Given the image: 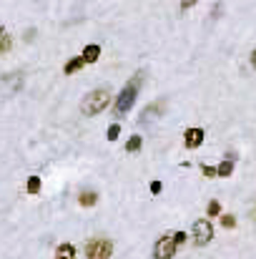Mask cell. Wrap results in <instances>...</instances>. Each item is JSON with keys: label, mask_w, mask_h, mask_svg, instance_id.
<instances>
[{"label": "cell", "mask_w": 256, "mask_h": 259, "mask_svg": "<svg viewBox=\"0 0 256 259\" xmlns=\"http://www.w3.org/2000/svg\"><path fill=\"white\" fill-rule=\"evenodd\" d=\"M108 103H111V91H108V88H96V91H91V93L83 98L80 111H83V116H96V113H101L103 108H108Z\"/></svg>", "instance_id": "cell-1"}, {"label": "cell", "mask_w": 256, "mask_h": 259, "mask_svg": "<svg viewBox=\"0 0 256 259\" xmlns=\"http://www.w3.org/2000/svg\"><path fill=\"white\" fill-rule=\"evenodd\" d=\"M141 78H143V73H138L133 81H128L126 88L118 93V98H116V113L118 116H123V113H128L133 108V103L138 98V83H141Z\"/></svg>", "instance_id": "cell-2"}, {"label": "cell", "mask_w": 256, "mask_h": 259, "mask_svg": "<svg viewBox=\"0 0 256 259\" xmlns=\"http://www.w3.org/2000/svg\"><path fill=\"white\" fill-rule=\"evenodd\" d=\"M111 254H113V242H108V239H93L86 244L88 259H111Z\"/></svg>", "instance_id": "cell-3"}, {"label": "cell", "mask_w": 256, "mask_h": 259, "mask_svg": "<svg viewBox=\"0 0 256 259\" xmlns=\"http://www.w3.org/2000/svg\"><path fill=\"white\" fill-rule=\"evenodd\" d=\"M211 239H214V227H211V222H206V219L194 222V244L204 247V244H209Z\"/></svg>", "instance_id": "cell-4"}, {"label": "cell", "mask_w": 256, "mask_h": 259, "mask_svg": "<svg viewBox=\"0 0 256 259\" xmlns=\"http://www.w3.org/2000/svg\"><path fill=\"white\" fill-rule=\"evenodd\" d=\"M174 254H176L174 237H161L153 247V259H174Z\"/></svg>", "instance_id": "cell-5"}, {"label": "cell", "mask_w": 256, "mask_h": 259, "mask_svg": "<svg viewBox=\"0 0 256 259\" xmlns=\"http://www.w3.org/2000/svg\"><path fill=\"white\" fill-rule=\"evenodd\" d=\"M184 144H186V149H199L204 144V128H186Z\"/></svg>", "instance_id": "cell-6"}, {"label": "cell", "mask_w": 256, "mask_h": 259, "mask_svg": "<svg viewBox=\"0 0 256 259\" xmlns=\"http://www.w3.org/2000/svg\"><path fill=\"white\" fill-rule=\"evenodd\" d=\"M163 113V108H161V103H151L143 113H141V123H148V121H153V118H158Z\"/></svg>", "instance_id": "cell-7"}, {"label": "cell", "mask_w": 256, "mask_h": 259, "mask_svg": "<svg viewBox=\"0 0 256 259\" xmlns=\"http://www.w3.org/2000/svg\"><path fill=\"white\" fill-rule=\"evenodd\" d=\"M96 202H98V194H96L93 189H83V191L78 194V204H80V207H96Z\"/></svg>", "instance_id": "cell-8"}, {"label": "cell", "mask_w": 256, "mask_h": 259, "mask_svg": "<svg viewBox=\"0 0 256 259\" xmlns=\"http://www.w3.org/2000/svg\"><path fill=\"white\" fill-rule=\"evenodd\" d=\"M98 58H101V45L91 43V45L83 48V60H86V63H96Z\"/></svg>", "instance_id": "cell-9"}, {"label": "cell", "mask_w": 256, "mask_h": 259, "mask_svg": "<svg viewBox=\"0 0 256 259\" xmlns=\"http://www.w3.org/2000/svg\"><path fill=\"white\" fill-rule=\"evenodd\" d=\"M231 171H234V154H229V156L216 166V176H231Z\"/></svg>", "instance_id": "cell-10"}, {"label": "cell", "mask_w": 256, "mask_h": 259, "mask_svg": "<svg viewBox=\"0 0 256 259\" xmlns=\"http://www.w3.org/2000/svg\"><path fill=\"white\" fill-rule=\"evenodd\" d=\"M55 259H75V247L73 244H60L58 249H55Z\"/></svg>", "instance_id": "cell-11"}, {"label": "cell", "mask_w": 256, "mask_h": 259, "mask_svg": "<svg viewBox=\"0 0 256 259\" xmlns=\"http://www.w3.org/2000/svg\"><path fill=\"white\" fill-rule=\"evenodd\" d=\"M83 63H86V60H83V55H78V58H70V60H68V63L63 66V71H65V73L70 76V73L80 71V68H83Z\"/></svg>", "instance_id": "cell-12"}, {"label": "cell", "mask_w": 256, "mask_h": 259, "mask_svg": "<svg viewBox=\"0 0 256 259\" xmlns=\"http://www.w3.org/2000/svg\"><path fill=\"white\" fill-rule=\"evenodd\" d=\"M141 144H143V139L138 136V134H133L128 141H126V151H131V154H136V151H141Z\"/></svg>", "instance_id": "cell-13"}, {"label": "cell", "mask_w": 256, "mask_h": 259, "mask_svg": "<svg viewBox=\"0 0 256 259\" xmlns=\"http://www.w3.org/2000/svg\"><path fill=\"white\" fill-rule=\"evenodd\" d=\"M10 45H13V38H10V33L0 25V53H5Z\"/></svg>", "instance_id": "cell-14"}, {"label": "cell", "mask_w": 256, "mask_h": 259, "mask_svg": "<svg viewBox=\"0 0 256 259\" xmlns=\"http://www.w3.org/2000/svg\"><path fill=\"white\" fill-rule=\"evenodd\" d=\"M5 83H8V86H13V91H20V86H23V76H20V73L8 76V78H5Z\"/></svg>", "instance_id": "cell-15"}, {"label": "cell", "mask_w": 256, "mask_h": 259, "mask_svg": "<svg viewBox=\"0 0 256 259\" xmlns=\"http://www.w3.org/2000/svg\"><path fill=\"white\" fill-rule=\"evenodd\" d=\"M40 191V179L38 176H30L28 179V194H38Z\"/></svg>", "instance_id": "cell-16"}, {"label": "cell", "mask_w": 256, "mask_h": 259, "mask_svg": "<svg viewBox=\"0 0 256 259\" xmlns=\"http://www.w3.org/2000/svg\"><path fill=\"white\" fill-rule=\"evenodd\" d=\"M106 136H108V141H116V139L121 136V126H118V123H111V126H108V134H106Z\"/></svg>", "instance_id": "cell-17"}, {"label": "cell", "mask_w": 256, "mask_h": 259, "mask_svg": "<svg viewBox=\"0 0 256 259\" xmlns=\"http://www.w3.org/2000/svg\"><path fill=\"white\" fill-rule=\"evenodd\" d=\"M206 212H209V217H219V214H221V204L214 199V202H209V209H206Z\"/></svg>", "instance_id": "cell-18"}, {"label": "cell", "mask_w": 256, "mask_h": 259, "mask_svg": "<svg viewBox=\"0 0 256 259\" xmlns=\"http://www.w3.org/2000/svg\"><path fill=\"white\" fill-rule=\"evenodd\" d=\"M221 224H224L226 229H234V227H236V217H231V214H221Z\"/></svg>", "instance_id": "cell-19"}, {"label": "cell", "mask_w": 256, "mask_h": 259, "mask_svg": "<svg viewBox=\"0 0 256 259\" xmlns=\"http://www.w3.org/2000/svg\"><path fill=\"white\" fill-rule=\"evenodd\" d=\"M174 242H176V247L184 244V242H186V232H176V234H174Z\"/></svg>", "instance_id": "cell-20"}, {"label": "cell", "mask_w": 256, "mask_h": 259, "mask_svg": "<svg viewBox=\"0 0 256 259\" xmlns=\"http://www.w3.org/2000/svg\"><path fill=\"white\" fill-rule=\"evenodd\" d=\"M201 171H204V176H216V169H214V166H201Z\"/></svg>", "instance_id": "cell-21"}, {"label": "cell", "mask_w": 256, "mask_h": 259, "mask_svg": "<svg viewBox=\"0 0 256 259\" xmlns=\"http://www.w3.org/2000/svg\"><path fill=\"white\" fill-rule=\"evenodd\" d=\"M161 181H151V194H161Z\"/></svg>", "instance_id": "cell-22"}, {"label": "cell", "mask_w": 256, "mask_h": 259, "mask_svg": "<svg viewBox=\"0 0 256 259\" xmlns=\"http://www.w3.org/2000/svg\"><path fill=\"white\" fill-rule=\"evenodd\" d=\"M199 0H181V10H189V8H194Z\"/></svg>", "instance_id": "cell-23"}, {"label": "cell", "mask_w": 256, "mask_h": 259, "mask_svg": "<svg viewBox=\"0 0 256 259\" xmlns=\"http://www.w3.org/2000/svg\"><path fill=\"white\" fill-rule=\"evenodd\" d=\"M251 66L256 68V48H254V53H251Z\"/></svg>", "instance_id": "cell-24"}]
</instances>
